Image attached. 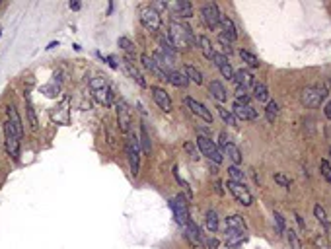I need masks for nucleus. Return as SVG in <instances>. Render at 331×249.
Instances as JSON below:
<instances>
[{
    "mask_svg": "<svg viewBox=\"0 0 331 249\" xmlns=\"http://www.w3.org/2000/svg\"><path fill=\"white\" fill-rule=\"evenodd\" d=\"M228 179L236 181V183H244L246 185V174L240 169L238 166H230L228 167Z\"/></svg>",
    "mask_w": 331,
    "mask_h": 249,
    "instance_id": "nucleus-37",
    "label": "nucleus"
},
{
    "mask_svg": "<svg viewBox=\"0 0 331 249\" xmlns=\"http://www.w3.org/2000/svg\"><path fill=\"white\" fill-rule=\"evenodd\" d=\"M26 102H28V119H29V125L31 129L37 130L39 129V121H37V115H35V109H33V103L29 100V95H26Z\"/></svg>",
    "mask_w": 331,
    "mask_h": 249,
    "instance_id": "nucleus-38",
    "label": "nucleus"
},
{
    "mask_svg": "<svg viewBox=\"0 0 331 249\" xmlns=\"http://www.w3.org/2000/svg\"><path fill=\"white\" fill-rule=\"evenodd\" d=\"M216 111H218V115L222 117V121L226 123V125H230V127H238V119L234 117V113L228 111L226 107H222V105H216Z\"/></svg>",
    "mask_w": 331,
    "mask_h": 249,
    "instance_id": "nucleus-33",
    "label": "nucleus"
},
{
    "mask_svg": "<svg viewBox=\"0 0 331 249\" xmlns=\"http://www.w3.org/2000/svg\"><path fill=\"white\" fill-rule=\"evenodd\" d=\"M240 59H242L249 68H258V66L261 65L258 56L253 55V53H249V51H246V49H240Z\"/></svg>",
    "mask_w": 331,
    "mask_h": 249,
    "instance_id": "nucleus-34",
    "label": "nucleus"
},
{
    "mask_svg": "<svg viewBox=\"0 0 331 249\" xmlns=\"http://www.w3.org/2000/svg\"><path fill=\"white\" fill-rule=\"evenodd\" d=\"M253 98L259 103H269V90H267V86L263 82H255V86H253Z\"/></svg>",
    "mask_w": 331,
    "mask_h": 249,
    "instance_id": "nucleus-30",
    "label": "nucleus"
},
{
    "mask_svg": "<svg viewBox=\"0 0 331 249\" xmlns=\"http://www.w3.org/2000/svg\"><path fill=\"white\" fill-rule=\"evenodd\" d=\"M140 61H142V66L154 74L158 80H168V72H166L164 68H162V66H160L156 61H154V56H150V55H146V53H144V55L140 56Z\"/></svg>",
    "mask_w": 331,
    "mask_h": 249,
    "instance_id": "nucleus-17",
    "label": "nucleus"
},
{
    "mask_svg": "<svg viewBox=\"0 0 331 249\" xmlns=\"http://www.w3.org/2000/svg\"><path fill=\"white\" fill-rule=\"evenodd\" d=\"M226 187H228V191L234 195V199H236L242 206H251V204H253V195L249 193V189L244 183H236V181L228 179V181H226Z\"/></svg>",
    "mask_w": 331,
    "mask_h": 249,
    "instance_id": "nucleus-7",
    "label": "nucleus"
},
{
    "mask_svg": "<svg viewBox=\"0 0 331 249\" xmlns=\"http://www.w3.org/2000/svg\"><path fill=\"white\" fill-rule=\"evenodd\" d=\"M209 92H211V95L218 103H222V102H226V100H228V93H226L224 86H222L218 80H214V82L209 84Z\"/></svg>",
    "mask_w": 331,
    "mask_h": 249,
    "instance_id": "nucleus-28",
    "label": "nucleus"
},
{
    "mask_svg": "<svg viewBox=\"0 0 331 249\" xmlns=\"http://www.w3.org/2000/svg\"><path fill=\"white\" fill-rule=\"evenodd\" d=\"M314 216L318 218V222L323 226V230L325 232H329V222H327V214H325V210H323V206L322 204H316L314 206Z\"/></svg>",
    "mask_w": 331,
    "mask_h": 249,
    "instance_id": "nucleus-35",
    "label": "nucleus"
},
{
    "mask_svg": "<svg viewBox=\"0 0 331 249\" xmlns=\"http://www.w3.org/2000/svg\"><path fill=\"white\" fill-rule=\"evenodd\" d=\"M170 8L174 10V14L175 16H179V18H183V20L193 18V6H191V2H187V0L174 2V4H170Z\"/></svg>",
    "mask_w": 331,
    "mask_h": 249,
    "instance_id": "nucleus-19",
    "label": "nucleus"
},
{
    "mask_svg": "<svg viewBox=\"0 0 331 249\" xmlns=\"http://www.w3.org/2000/svg\"><path fill=\"white\" fill-rule=\"evenodd\" d=\"M320 171H322L323 179H325L327 183H331V164L327 160H322V162H320Z\"/></svg>",
    "mask_w": 331,
    "mask_h": 249,
    "instance_id": "nucleus-44",
    "label": "nucleus"
},
{
    "mask_svg": "<svg viewBox=\"0 0 331 249\" xmlns=\"http://www.w3.org/2000/svg\"><path fill=\"white\" fill-rule=\"evenodd\" d=\"M323 113H325V117L331 121V102H327V105H325V109H323Z\"/></svg>",
    "mask_w": 331,
    "mask_h": 249,
    "instance_id": "nucleus-51",
    "label": "nucleus"
},
{
    "mask_svg": "<svg viewBox=\"0 0 331 249\" xmlns=\"http://www.w3.org/2000/svg\"><path fill=\"white\" fill-rule=\"evenodd\" d=\"M183 74L189 78V82H195V84H203V74L201 70H197L193 65H185L183 66Z\"/></svg>",
    "mask_w": 331,
    "mask_h": 249,
    "instance_id": "nucleus-32",
    "label": "nucleus"
},
{
    "mask_svg": "<svg viewBox=\"0 0 331 249\" xmlns=\"http://www.w3.org/2000/svg\"><path fill=\"white\" fill-rule=\"evenodd\" d=\"M183 148H185V152L189 154V158H191V160H199V158H201V152H199L197 144H193V142H185Z\"/></svg>",
    "mask_w": 331,
    "mask_h": 249,
    "instance_id": "nucleus-42",
    "label": "nucleus"
},
{
    "mask_svg": "<svg viewBox=\"0 0 331 249\" xmlns=\"http://www.w3.org/2000/svg\"><path fill=\"white\" fill-rule=\"evenodd\" d=\"M273 179H275V183H279L281 187H285V189H290V185H292V179L286 177L285 174H281V171H277L275 176H273Z\"/></svg>",
    "mask_w": 331,
    "mask_h": 249,
    "instance_id": "nucleus-41",
    "label": "nucleus"
},
{
    "mask_svg": "<svg viewBox=\"0 0 331 249\" xmlns=\"http://www.w3.org/2000/svg\"><path fill=\"white\" fill-rule=\"evenodd\" d=\"M140 144H142V152L144 154H150L152 144H150V135H148L146 125H140Z\"/></svg>",
    "mask_w": 331,
    "mask_h": 249,
    "instance_id": "nucleus-36",
    "label": "nucleus"
},
{
    "mask_svg": "<svg viewBox=\"0 0 331 249\" xmlns=\"http://www.w3.org/2000/svg\"><path fill=\"white\" fill-rule=\"evenodd\" d=\"M150 93H152V98H154V102L158 103V107L166 113H170V111L174 109V103H172V98H170V93H166V90L162 88H158V86H150Z\"/></svg>",
    "mask_w": 331,
    "mask_h": 249,
    "instance_id": "nucleus-14",
    "label": "nucleus"
},
{
    "mask_svg": "<svg viewBox=\"0 0 331 249\" xmlns=\"http://www.w3.org/2000/svg\"><path fill=\"white\" fill-rule=\"evenodd\" d=\"M181 230H183V236H185V240L189 241V245H193V247H201L203 245V234H201V230H199V226H197L193 220L187 222Z\"/></svg>",
    "mask_w": 331,
    "mask_h": 249,
    "instance_id": "nucleus-13",
    "label": "nucleus"
},
{
    "mask_svg": "<svg viewBox=\"0 0 331 249\" xmlns=\"http://www.w3.org/2000/svg\"><path fill=\"white\" fill-rule=\"evenodd\" d=\"M226 228H228V230H236V232L248 234V224L244 220V216H240V214H232V216L226 218Z\"/></svg>",
    "mask_w": 331,
    "mask_h": 249,
    "instance_id": "nucleus-25",
    "label": "nucleus"
},
{
    "mask_svg": "<svg viewBox=\"0 0 331 249\" xmlns=\"http://www.w3.org/2000/svg\"><path fill=\"white\" fill-rule=\"evenodd\" d=\"M207 249H218V240L216 238H211L207 241Z\"/></svg>",
    "mask_w": 331,
    "mask_h": 249,
    "instance_id": "nucleus-49",
    "label": "nucleus"
},
{
    "mask_svg": "<svg viewBox=\"0 0 331 249\" xmlns=\"http://www.w3.org/2000/svg\"><path fill=\"white\" fill-rule=\"evenodd\" d=\"M172 210H174L175 220H177V224H179L181 228L191 220V216H189V204H187L183 195H175L174 197V201H172Z\"/></svg>",
    "mask_w": 331,
    "mask_h": 249,
    "instance_id": "nucleus-8",
    "label": "nucleus"
},
{
    "mask_svg": "<svg viewBox=\"0 0 331 249\" xmlns=\"http://www.w3.org/2000/svg\"><path fill=\"white\" fill-rule=\"evenodd\" d=\"M168 82L174 84L175 88H187V84H189V78L185 76L181 70H168Z\"/></svg>",
    "mask_w": 331,
    "mask_h": 249,
    "instance_id": "nucleus-27",
    "label": "nucleus"
},
{
    "mask_svg": "<svg viewBox=\"0 0 331 249\" xmlns=\"http://www.w3.org/2000/svg\"><path fill=\"white\" fill-rule=\"evenodd\" d=\"M185 103H187V107L191 109V113L197 115L199 119H203L205 123H212V113L207 109V105H203L201 102H197L193 98H185Z\"/></svg>",
    "mask_w": 331,
    "mask_h": 249,
    "instance_id": "nucleus-16",
    "label": "nucleus"
},
{
    "mask_svg": "<svg viewBox=\"0 0 331 249\" xmlns=\"http://www.w3.org/2000/svg\"><path fill=\"white\" fill-rule=\"evenodd\" d=\"M325 98H327V88L325 86H308V88H304L302 95H300V102L306 107L316 109V107L322 105Z\"/></svg>",
    "mask_w": 331,
    "mask_h": 249,
    "instance_id": "nucleus-3",
    "label": "nucleus"
},
{
    "mask_svg": "<svg viewBox=\"0 0 331 249\" xmlns=\"http://www.w3.org/2000/svg\"><path fill=\"white\" fill-rule=\"evenodd\" d=\"M214 187H216V193H218V195H222V187H220V181H216V183H214Z\"/></svg>",
    "mask_w": 331,
    "mask_h": 249,
    "instance_id": "nucleus-53",
    "label": "nucleus"
},
{
    "mask_svg": "<svg viewBox=\"0 0 331 249\" xmlns=\"http://www.w3.org/2000/svg\"><path fill=\"white\" fill-rule=\"evenodd\" d=\"M286 240H288V245H290V249H304L302 247V241H300V238H298V234H296L292 228L290 230H286Z\"/></svg>",
    "mask_w": 331,
    "mask_h": 249,
    "instance_id": "nucleus-39",
    "label": "nucleus"
},
{
    "mask_svg": "<svg viewBox=\"0 0 331 249\" xmlns=\"http://www.w3.org/2000/svg\"><path fill=\"white\" fill-rule=\"evenodd\" d=\"M90 90H92V98L96 103H100L103 107H111L113 100H115V93L111 90L109 82L105 80V76H96L90 80Z\"/></svg>",
    "mask_w": 331,
    "mask_h": 249,
    "instance_id": "nucleus-2",
    "label": "nucleus"
},
{
    "mask_svg": "<svg viewBox=\"0 0 331 249\" xmlns=\"http://www.w3.org/2000/svg\"><path fill=\"white\" fill-rule=\"evenodd\" d=\"M199 47H201L203 56H205L207 61H212V59H214V55H216V51L212 49V41L209 39V37H207V35H201V37H199Z\"/></svg>",
    "mask_w": 331,
    "mask_h": 249,
    "instance_id": "nucleus-29",
    "label": "nucleus"
},
{
    "mask_svg": "<svg viewBox=\"0 0 331 249\" xmlns=\"http://www.w3.org/2000/svg\"><path fill=\"white\" fill-rule=\"evenodd\" d=\"M4 139H6V152H8V156L14 160V162H18L20 160V146H22V142H20V137L18 132L14 130L12 127V123L6 121L4 123Z\"/></svg>",
    "mask_w": 331,
    "mask_h": 249,
    "instance_id": "nucleus-5",
    "label": "nucleus"
},
{
    "mask_svg": "<svg viewBox=\"0 0 331 249\" xmlns=\"http://www.w3.org/2000/svg\"><path fill=\"white\" fill-rule=\"evenodd\" d=\"M295 218H296V222L300 224V230H306V224H304L302 216H300V214H295Z\"/></svg>",
    "mask_w": 331,
    "mask_h": 249,
    "instance_id": "nucleus-50",
    "label": "nucleus"
},
{
    "mask_svg": "<svg viewBox=\"0 0 331 249\" xmlns=\"http://www.w3.org/2000/svg\"><path fill=\"white\" fill-rule=\"evenodd\" d=\"M265 117L269 123H275V119L279 117V103L277 102H269L265 107Z\"/></svg>",
    "mask_w": 331,
    "mask_h": 249,
    "instance_id": "nucleus-40",
    "label": "nucleus"
},
{
    "mask_svg": "<svg viewBox=\"0 0 331 249\" xmlns=\"http://www.w3.org/2000/svg\"><path fill=\"white\" fill-rule=\"evenodd\" d=\"M127 160H129V166H131V174L137 177L138 176V169H140V152H138V140L133 139L127 142Z\"/></svg>",
    "mask_w": 331,
    "mask_h": 249,
    "instance_id": "nucleus-12",
    "label": "nucleus"
},
{
    "mask_svg": "<svg viewBox=\"0 0 331 249\" xmlns=\"http://www.w3.org/2000/svg\"><path fill=\"white\" fill-rule=\"evenodd\" d=\"M205 224H207V230L211 232V234H216V230H218V214L214 213V210H207Z\"/></svg>",
    "mask_w": 331,
    "mask_h": 249,
    "instance_id": "nucleus-31",
    "label": "nucleus"
},
{
    "mask_svg": "<svg viewBox=\"0 0 331 249\" xmlns=\"http://www.w3.org/2000/svg\"><path fill=\"white\" fill-rule=\"evenodd\" d=\"M226 245L228 247H238L242 245L244 241H248V234H244V232H236V230H228L226 228Z\"/></svg>",
    "mask_w": 331,
    "mask_h": 249,
    "instance_id": "nucleus-23",
    "label": "nucleus"
},
{
    "mask_svg": "<svg viewBox=\"0 0 331 249\" xmlns=\"http://www.w3.org/2000/svg\"><path fill=\"white\" fill-rule=\"evenodd\" d=\"M218 41H220V45H222V49H224V51H226V53H228V55H230L232 53V43L230 41H228V39H226V37H222L220 35V39H218Z\"/></svg>",
    "mask_w": 331,
    "mask_h": 249,
    "instance_id": "nucleus-47",
    "label": "nucleus"
},
{
    "mask_svg": "<svg viewBox=\"0 0 331 249\" xmlns=\"http://www.w3.org/2000/svg\"><path fill=\"white\" fill-rule=\"evenodd\" d=\"M234 82L238 84L240 88H244V90H248L249 86H255V78H253V74L246 70V68H240L234 72Z\"/></svg>",
    "mask_w": 331,
    "mask_h": 249,
    "instance_id": "nucleus-20",
    "label": "nucleus"
},
{
    "mask_svg": "<svg viewBox=\"0 0 331 249\" xmlns=\"http://www.w3.org/2000/svg\"><path fill=\"white\" fill-rule=\"evenodd\" d=\"M98 56H101V59H103V63H107V65H109L111 68H119V66H117V63H115V61H113L111 56H103L101 53H98Z\"/></svg>",
    "mask_w": 331,
    "mask_h": 249,
    "instance_id": "nucleus-48",
    "label": "nucleus"
},
{
    "mask_svg": "<svg viewBox=\"0 0 331 249\" xmlns=\"http://www.w3.org/2000/svg\"><path fill=\"white\" fill-rule=\"evenodd\" d=\"M140 24L146 29H150V31H158V29L162 28V16L152 6L150 8H142L140 10Z\"/></svg>",
    "mask_w": 331,
    "mask_h": 249,
    "instance_id": "nucleus-10",
    "label": "nucleus"
},
{
    "mask_svg": "<svg viewBox=\"0 0 331 249\" xmlns=\"http://www.w3.org/2000/svg\"><path fill=\"white\" fill-rule=\"evenodd\" d=\"M154 61H156L158 65L164 68L166 72L168 70H174V65H175V56L168 55V53H164L162 49H158L156 53H154Z\"/></svg>",
    "mask_w": 331,
    "mask_h": 249,
    "instance_id": "nucleus-24",
    "label": "nucleus"
},
{
    "mask_svg": "<svg viewBox=\"0 0 331 249\" xmlns=\"http://www.w3.org/2000/svg\"><path fill=\"white\" fill-rule=\"evenodd\" d=\"M55 47H59V43H55V41H53V43H49V47H47V49H55Z\"/></svg>",
    "mask_w": 331,
    "mask_h": 249,
    "instance_id": "nucleus-54",
    "label": "nucleus"
},
{
    "mask_svg": "<svg viewBox=\"0 0 331 249\" xmlns=\"http://www.w3.org/2000/svg\"><path fill=\"white\" fill-rule=\"evenodd\" d=\"M273 218H275L277 234H285V232H286V224H285V218H283V214L275 213V214H273Z\"/></svg>",
    "mask_w": 331,
    "mask_h": 249,
    "instance_id": "nucleus-45",
    "label": "nucleus"
},
{
    "mask_svg": "<svg viewBox=\"0 0 331 249\" xmlns=\"http://www.w3.org/2000/svg\"><path fill=\"white\" fill-rule=\"evenodd\" d=\"M220 29H222V37H226L230 43H234L238 39V31H236V26L228 16H222L220 18Z\"/></svg>",
    "mask_w": 331,
    "mask_h": 249,
    "instance_id": "nucleus-21",
    "label": "nucleus"
},
{
    "mask_svg": "<svg viewBox=\"0 0 331 249\" xmlns=\"http://www.w3.org/2000/svg\"><path fill=\"white\" fill-rule=\"evenodd\" d=\"M6 115H8V121L12 123L14 130L18 132V137L22 139V137H24V123H22V117H20L18 109H16L14 105H8V107H6Z\"/></svg>",
    "mask_w": 331,
    "mask_h": 249,
    "instance_id": "nucleus-22",
    "label": "nucleus"
},
{
    "mask_svg": "<svg viewBox=\"0 0 331 249\" xmlns=\"http://www.w3.org/2000/svg\"><path fill=\"white\" fill-rule=\"evenodd\" d=\"M123 63H125V70L129 72L131 78H133V80H135V82H137L138 86H140V88H146L148 84H146V80H144V76H142V74L138 72L137 68L133 66V61H131V56H127V59H125Z\"/></svg>",
    "mask_w": 331,
    "mask_h": 249,
    "instance_id": "nucleus-26",
    "label": "nucleus"
},
{
    "mask_svg": "<svg viewBox=\"0 0 331 249\" xmlns=\"http://www.w3.org/2000/svg\"><path fill=\"white\" fill-rule=\"evenodd\" d=\"M232 113H234V117L236 119H242V121H253L258 119V111L253 109L251 105H248V103H242V102H234V109H232Z\"/></svg>",
    "mask_w": 331,
    "mask_h": 249,
    "instance_id": "nucleus-15",
    "label": "nucleus"
},
{
    "mask_svg": "<svg viewBox=\"0 0 331 249\" xmlns=\"http://www.w3.org/2000/svg\"><path fill=\"white\" fill-rule=\"evenodd\" d=\"M117 45H119L123 51H127V53H135V43L131 41L129 37H119V39H117Z\"/></svg>",
    "mask_w": 331,
    "mask_h": 249,
    "instance_id": "nucleus-43",
    "label": "nucleus"
},
{
    "mask_svg": "<svg viewBox=\"0 0 331 249\" xmlns=\"http://www.w3.org/2000/svg\"><path fill=\"white\" fill-rule=\"evenodd\" d=\"M218 148H220V152L224 156H228V160L232 162V166H240V164H242V152H240V148L226 137V132H220Z\"/></svg>",
    "mask_w": 331,
    "mask_h": 249,
    "instance_id": "nucleus-6",
    "label": "nucleus"
},
{
    "mask_svg": "<svg viewBox=\"0 0 331 249\" xmlns=\"http://www.w3.org/2000/svg\"><path fill=\"white\" fill-rule=\"evenodd\" d=\"M115 107H117V127H119L121 132H129L131 130V109L125 100H117L115 102Z\"/></svg>",
    "mask_w": 331,
    "mask_h": 249,
    "instance_id": "nucleus-11",
    "label": "nucleus"
},
{
    "mask_svg": "<svg viewBox=\"0 0 331 249\" xmlns=\"http://www.w3.org/2000/svg\"><path fill=\"white\" fill-rule=\"evenodd\" d=\"M212 63L216 65V68L220 70V74L224 76V78H228V80H234V68H232L230 61H228V56L222 55V53H216L214 55V59H212Z\"/></svg>",
    "mask_w": 331,
    "mask_h": 249,
    "instance_id": "nucleus-18",
    "label": "nucleus"
},
{
    "mask_svg": "<svg viewBox=\"0 0 331 249\" xmlns=\"http://www.w3.org/2000/svg\"><path fill=\"white\" fill-rule=\"evenodd\" d=\"M174 176H175V179H177V183L183 187V191L187 193V197H191V187H189V183H187L185 179H181V177H179V174H177V167H174Z\"/></svg>",
    "mask_w": 331,
    "mask_h": 249,
    "instance_id": "nucleus-46",
    "label": "nucleus"
},
{
    "mask_svg": "<svg viewBox=\"0 0 331 249\" xmlns=\"http://www.w3.org/2000/svg\"><path fill=\"white\" fill-rule=\"evenodd\" d=\"M168 37L172 39V43L175 45L177 51H185L189 47H193L195 43H199V37H195L193 29L189 28L187 24H181V22H170V33Z\"/></svg>",
    "mask_w": 331,
    "mask_h": 249,
    "instance_id": "nucleus-1",
    "label": "nucleus"
},
{
    "mask_svg": "<svg viewBox=\"0 0 331 249\" xmlns=\"http://www.w3.org/2000/svg\"><path fill=\"white\" fill-rule=\"evenodd\" d=\"M201 16H203V22L207 24V28L209 29H216L220 28V10H218V6L214 4V2H209V4H205L201 8Z\"/></svg>",
    "mask_w": 331,
    "mask_h": 249,
    "instance_id": "nucleus-9",
    "label": "nucleus"
},
{
    "mask_svg": "<svg viewBox=\"0 0 331 249\" xmlns=\"http://www.w3.org/2000/svg\"><path fill=\"white\" fill-rule=\"evenodd\" d=\"M197 148H199V152H201V156L209 158L211 162H214L216 166L222 164V160H224V154L220 152V148L216 146L214 142H212L209 137H197Z\"/></svg>",
    "mask_w": 331,
    "mask_h": 249,
    "instance_id": "nucleus-4",
    "label": "nucleus"
},
{
    "mask_svg": "<svg viewBox=\"0 0 331 249\" xmlns=\"http://www.w3.org/2000/svg\"><path fill=\"white\" fill-rule=\"evenodd\" d=\"M82 6H80V2H70V10H80Z\"/></svg>",
    "mask_w": 331,
    "mask_h": 249,
    "instance_id": "nucleus-52",
    "label": "nucleus"
}]
</instances>
